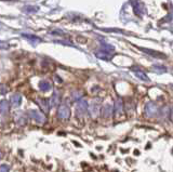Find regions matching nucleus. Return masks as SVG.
I'll list each match as a JSON object with an SVG mask.
<instances>
[{
  "label": "nucleus",
  "instance_id": "nucleus-1",
  "mask_svg": "<svg viewBox=\"0 0 173 172\" xmlns=\"http://www.w3.org/2000/svg\"><path fill=\"white\" fill-rule=\"evenodd\" d=\"M28 114H29V116H30V118H33V119L35 120L36 122H38V124H45L46 120H47L45 114H42V113L39 112V110L31 109V110H29Z\"/></svg>",
  "mask_w": 173,
  "mask_h": 172
},
{
  "label": "nucleus",
  "instance_id": "nucleus-2",
  "mask_svg": "<svg viewBox=\"0 0 173 172\" xmlns=\"http://www.w3.org/2000/svg\"><path fill=\"white\" fill-rule=\"evenodd\" d=\"M57 116L60 119L62 120H66L69 118L70 116V109H69V106L66 104H62L57 109Z\"/></svg>",
  "mask_w": 173,
  "mask_h": 172
},
{
  "label": "nucleus",
  "instance_id": "nucleus-3",
  "mask_svg": "<svg viewBox=\"0 0 173 172\" xmlns=\"http://www.w3.org/2000/svg\"><path fill=\"white\" fill-rule=\"evenodd\" d=\"M88 109V103L86 100L81 99L78 101L77 103V107H76V115L78 117H82L84 114H86Z\"/></svg>",
  "mask_w": 173,
  "mask_h": 172
},
{
  "label": "nucleus",
  "instance_id": "nucleus-4",
  "mask_svg": "<svg viewBox=\"0 0 173 172\" xmlns=\"http://www.w3.org/2000/svg\"><path fill=\"white\" fill-rule=\"evenodd\" d=\"M157 106H156L155 103L149 102L146 104L145 106V114L147 117H154L156 114H157Z\"/></svg>",
  "mask_w": 173,
  "mask_h": 172
},
{
  "label": "nucleus",
  "instance_id": "nucleus-5",
  "mask_svg": "<svg viewBox=\"0 0 173 172\" xmlns=\"http://www.w3.org/2000/svg\"><path fill=\"white\" fill-rule=\"evenodd\" d=\"M36 102H37V104L40 106L41 110H42L45 114H47V113H49V109H50V102L45 99H37L36 100Z\"/></svg>",
  "mask_w": 173,
  "mask_h": 172
},
{
  "label": "nucleus",
  "instance_id": "nucleus-6",
  "mask_svg": "<svg viewBox=\"0 0 173 172\" xmlns=\"http://www.w3.org/2000/svg\"><path fill=\"white\" fill-rule=\"evenodd\" d=\"M123 112V103L122 100L118 99L115 101V106H114V113H115V116L119 117Z\"/></svg>",
  "mask_w": 173,
  "mask_h": 172
},
{
  "label": "nucleus",
  "instance_id": "nucleus-7",
  "mask_svg": "<svg viewBox=\"0 0 173 172\" xmlns=\"http://www.w3.org/2000/svg\"><path fill=\"white\" fill-rule=\"evenodd\" d=\"M60 100H61V95H60V93L57 92V91H55V92H53V94H52V97H51V99H50V105H51V107H55V106H57L58 104H60Z\"/></svg>",
  "mask_w": 173,
  "mask_h": 172
},
{
  "label": "nucleus",
  "instance_id": "nucleus-8",
  "mask_svg": "<svg viewBox=\"0 0 173 172\" xmlns=\"http://www.w3.org/2000/svg\"><path fill=\"white\" fill-rule=\"evenodd\" d=\"M89 113H90V115H91L92 118H96L97 115H99V113H100L99 104H97V103H94V102L92 103V104L89 106Z\"/></svg>",
  "mask_w": 173,
  "mask_h": 172
},
{
  "label": "nucleus",
  "instance_id": "nucleus-9",
  "mask_svg": "<svg viewBox=\"0 0 173 172\" xmlns=\"http://www.w3.org/2000/svg\"><path fill=\"white\" fill-rule=\"evenodd\" d=\"M132 70L134 72L135 74V76L138 78V79H141V80H144V81H148V77L146 76V74L143 72V70H141L138 67H132Z\"/></svg>",
  "mask_w": 173,
  "mask_h": 172
},
{
  "label": "nucleus",
  "instance_id": "nucleus-10",
  "mask_svg": "<svg viewBox=\"0 0 173 172\" xmlns=\"http://www.w3.org/2000/svg\"><path fill=\"white\" fill-rule=\"evenodd\" d=\"M22 102V97L19 94V93H16V94H13L11 97V100H10V103H11V105L13 107H18L19 106V104H21Z\"/></svg>",
  "mask_w": 173,
  "mask_h": 172
},
{
  "label": "nucleus",
  "instance_id": "nucleus-11",
  "mask_svg": "<svg viewBox=\"0 0 173 172\" xmlns=\"http://www.w3.org/2000/svg\"><path fill=\"white\" fill-rule=\"evenodd\" d=\"M111 113H113V107H111V104H105L102 107V115H103V117L105 118L111 117Z\"/></svg>",
  "mask_w": 173,
  "mask_h": 172
},
{
  "label": "nucleus",
  "instance_id": "nucleus-12",
  "mask_svg": "<svg viewBox=\"0 0 173 172\" xmlns=\"http://www.w3.org/2000/svg\"><path fill=\"white\" fill-rule=\"evenodd\" d=\"M9 108H10V104L8 101L3 100L1 101V104H0V110H1V115L3 116V115L8 114L9 113Z\"/></svg>",
  "mask_w": 173,
  "mask_h": 172
},
{
  "label": "nucleus",
  "instance_id": "nucleus-13",
  "mask_svg": "<svg viewBox=\"0 0 173 172\" xmlns=\"http://www.w3.org/2000/svg\"><path fill=\"white\" fill-rule=\"evenodd\" d=\"M142 51H144L145 53H147V54H149V55H153V56H155V58H165V54H162V53H160V52H157V51H153V50H148V49H141Z\"/></svg>",
  "mask_w": 173,
  "mask_h": 172
},
{
  "label": "nucleus",
  "instance_id": "nucleus-14",
  "mask_svg": "<svg viewBox=\"0 0 173 172\" xmlns=\"http://www.w3.org/2000/svg\"><path fill=\"white\" fill-rule=\"evenodd\" d=\"M23 37L26 39H28L29 42L34 43V45H36L37 42H40V38L39 37H36L34 35H28V34H23Z\"/></svg>",
  "mask_w": 173,
  "mask_h": 172
},
{
  "label": "nucleus",
  "instance_id": "nucleus-15",
  "mask_svg": "<svg viewBox=\"0 0 173 172\" xmlns=\"http://www.w3.org/2000/svg\"><path fill=\"white\" fill-rule=\"evenodd\" d=\"M95 55H96L99 58H102V60H109V58H111V53L106 52V51H104V50L96 52Z\"/></svg>",
  "mask_w": 173,
  "mask_h": 172
},
{
  "label": "nucleus",
  "instance_id": "nucleus-16",
  "mask_svg": "<svg viewBox=\"0 0 173 172\" xmlns=\"http://www.w3.org/2000/svg\"><path fill=\"white\" fill-rule=\"evenodd\" d=\"M39 87H40V89L42 90L43 92H47V91L51 89V85L48 81H41L40 85H39Z\"/></svg>",
  "mask_w": 173,
  "mask_h": 172
},
{
  "label": "nucleus",
  "instance_id": "nucleus-17",
  "mask_svg": "<svg viewBox=\"0 0 173 172\" xmlns=\"http://www.w3.org/2000/svg\"><path fill=\"white\" fill-rule=\"evenodd\" d=\"M16 121H18L19 125H21V126H23V125L26 124V118L24 117V115H19V116L16 117Z\"/></svg>",
  "mask_w": 173,
  "mask_h": 172
},
{
  "label": "nucleus",
  "instance_id": "nucleus-18",
  "mask_svg": "<svg viewBox=\"0 0 173 172\" xmlns=\"http://www.w3.org/2000/svg\"><path fill=\"white\" fill-rule=\"evenodd\" d=\"M153 70H155L156 73H164V72H167L165 67H164V66H160V65H155L154 67H153Z\"/></svg>",
  "mask_w": 173,
  "mask_h": 172
},
{
  "label": "nucleus",
  "instance_id": "nucleus-19",
  "mask_svg": "<svg viewBox=\"0 0 173 172\" xmlns=\"http://www.w3.org/2000/svg\"><path fill=\"white\" fill-rule=\"evenodd\" d=\"M82 97V94L79 92H77V91H75V92H73V99H74L75 101H79L81 100Z\"/></svg>",
  "mask_w": 173,
  "mask_h": 172
},
{
  "label": "nucleus",
  "instance_id": "nucleus-20",
  "mask_svg": "<svg viewBox=\"0 0 173 172\" xmlns=\"http://www.w3.org/2000/svg\"><path fill=\"white\" fill-rule=\"evenodd\" d=\"M10 168L8 164H1V167H0V172H9Z\"/></svg>",
  "mask_w": 173,
  "mask_h": 172
},
{
  "label": "nucleus",
  "instance_id": "nucleus-21",
  "mask_svg": "<svg viewBox=\"0 0 173 172\" xmlns=\"http://www.w3.org/2000/svg\"><path fill=\"white\" fill-rule=\"evenodd\" d=\"M171 120L173 121V106H172V108H171Z\"/></svg>",
  "mask_w": 173,
  "mask_h": 172
},
{
  "label": "nucleus",
  "instance_id": "nucleus-22",
  "mask_svg": "<svg viewBox=\"0 0 173 172\" xmlns=\"http://www.w3.org/2000/svg\"><path fill=\"white\" fill-rule=\"evenodd\" d=\"M171 89H172V90H173V86H171Z\"/></svg>",
  "mask_w": 173,
  "mask_h": 172
}]
</instances>
